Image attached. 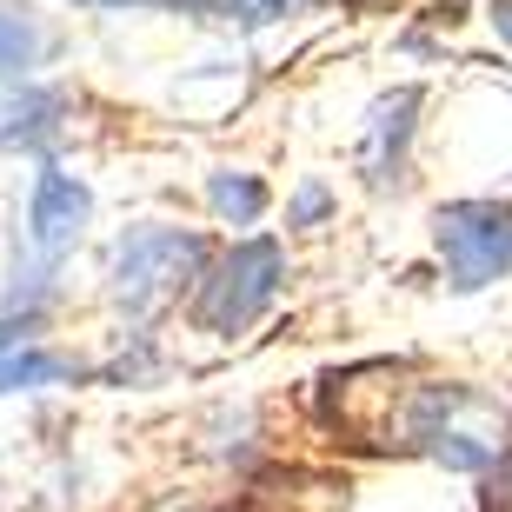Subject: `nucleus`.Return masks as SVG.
Listing matches in <instances>:
<instances>
[{
  "label": "nucleus",
  "instance_id": "obj_4",
  "mask_svg": "<svg viewBox=\"0 0 512 512\" xmlns=\"http://www.w3.org/2000/svg\"><path fill=\"white\" fill-rule=\"evenodd\" d=\"M433 247L453 293H479L512 273V200H446L433 213Z\"/></svg>",
  "mask_w": 512,
  "mask_h": 512
},
{
  "label": "nucleus",
  "instance_id": "obj_14",
  "mask_svg": "<svg viewBox=\"0 0 512 512\" xmlns=\"http://www.w3.org/2000/svg\"><path fill=\"white\" fill-rule=\"evenodd\" d=\"M486 512H512V453L486 473Z\"/></svg>",
  "mask_w": 512,
  "mask_h": 512
},
{
  "label": "nucleus",
  "instance_id": "obj_9",
  "mask_svg": "<svg viewBox=\"0 0 512 512\" xmlns=\"http://www.w3.org/2000/svg\"><path fill=\"white\" fill-rule=\"evenodd\" d=\"M253 512H346V486L333 479H266L260 493H253Z\"/></svg>",
  "mask_w": 512,
  "mask_h": 512
},
{
  "label": "nucleus",
  "instance_id": "obj_13",
  "mask_svg": "<svg viewBox=\"0 0 512 512\" xmlns=\"http://www.w3.org/2000/svg\"><path fill=\"white\" fill-rule=\"evenodd\" d=\"M326 213H333V187L326 180H300V193H293V207H286V227H320Z\"/></svg>",
  "mask_w": 512,
  "mask_h": 512
},
{
  "label": "nucleus",
  "instance_id": "obj_2",
  "mask_svg": "<svg viewBox=\"0 0 512 512\" xmlns=\"http://www.w3.org/2000/svg\"><path fill=\"white\" fill-rule=\"evenodd\" d=\"M207 273V240L187 227H133L120 233L114 266H107V293L114 306H127L133 320L140 313H160L167 300H180V286H200Z\"/></svg>",
  "mask_w": 512,
  "mask_h": 512
},
{
  "label": "nucleus",
  "instance_id": "obj_5",
  "mask_svg": "<svg viewBox=\"0 0 512 512\" xmlns=\"http://www.w3.org/2000/svg\"><path fill=\"white\" fill-rule=\"evenodd\" d=\"M419 133V87H393V94H380L373 107H366L360 120V173L366 187H399L406 180V147H413Z\"/></svg>",
  "mask_w": 512,
  "mask_h": 512
},
{
  "label": "nucleus",
  "instance_id": "obj_1",
  "mask_svg": "<svg viewBox=\"0 0 512 512\" xmlns=\"http://www.w3.org/2000/svg\"><path fill=\"white\" fill-rule=\"evenodd\" d=\"M320 413L353 446L426 453L439 466H459V473H493L512 453V406L499 393L459 380H413L393 360L333 373L320 393Z\"/></svg>",
  "mask_w": 512,
  "mask_h": 512
},
{
  "label": "nucleus",
  "instance_id": "obj_10",
  "mask_svg": "<svg viewBox=\"0 0 512 512\" xmlns=\"http://www.w3.org/2000/svg\"><path fill=\"white\" fill-rule=\"evenodd\" d=\"M207 200H213L220 220H233V227H253V220L266 213V187L253 180V173H233V167L207 173Z\"/></svg>",
  "mask_w": 512,
  "mask_h": 512
},
{
  "label": "nucleus",
  "instance_id": "obj_11",
  "mask_svg": "<svg viewBox=\"0 0 512 512\" xmlns=\"http://www.w3.org/2000/svg\"><path fill=\"white\" fill-rule=\"evenodd\" d=\"M40 47H47V40H40V27L20 14V7H7V0H0V80H14V74H27V67H40Z\"/></svg>",
  "mask_w": 512,
  "mask_h": 512
},
{
  "label": "nucleus",
  "instance_id": "obj_15",
  "mask_svg": "<svg viewBox=\"0 0 512 512\" xmlns=\"http://www.w3.org/2000/svg\"><path fill=\"white\" fill-rule=\"evenodd\" d=\"M493 27H499V40L512 47V0H493Z\"/></svg>",
  "mask_w": 512,
  "mask_h": 512
},
{
  "label": "nucleus",
  "instance_id": "obj_6",
  "mask_svg": "<svg viewBox=\"0 0 512 512\" xmlns=\"http://www.w3.org/2000/svg\"><path fill=\"white\" fill-rule=\"evenodd\" d=\"M87 220H94V193L80 187L74 173L40 167L34 200H27V247H34L40 260H60V253H74V240L87 233Z\"/></svg>",
  "mask_w": 512,
  "mask_h": 512
},
{
  "label": "nucleus",
  "instance_id": "obj_7",
  "mask_svg": "<svg viewBox=\"0 0 512 512\" xmlns=\"http://www.w3.org/2000/svg\"><path fill=\"white\" fill-rule=\"evenodd\" d=\"M67 94H54V87H27V94H14L7 107H0V153H40L54 147L60 133H67Z\"/></svg>",
  "mask_w": 512,
  "mask_h": 512
},
{
  "label": "nucleus",
  "instance_id": "obj_3",
  "mask_svg": "<svg viewBox=\"0 0 512 512\" xmlns=\"http://www.w3.org/2000/svg\"><path fill=\"white\" fill-rule=\"evenodd\" d=\"M280 286H286V247L273 233L233 240L200 273V286H193V320L207 333H247L253 320H266V306L280 300Z\"/></svg>",
  "mask_w": 512,
  "mask_h": 512
},
{
  "label": "nucleus",
  "instance_id": "obj_16",
  "mask_svg": "<svg viewBox=\"0 0 512 512\" xmlns=\"http://www.w3.org/2000/svg\"><path fill=\"white\" fill-rule=\"evenodd\" d=\"M7 346H14V326H0V353H7Z\"/></svg>",
  "mask_w": 512,
  "mask_h": 512
},
{
  "label": "nucleus",
  "instance_id": "obj_8",
  "mask_svg": "<svg viewBox=\"0 0 512 512\" xmlns=\"http://www.w3.org/2000/svg\"><path fill=\"white\" fill-rule=\"evenodd\" d=\"M80 7H173V14H207V20H233V27H273L306 0H80Z\"/></svg>",
  "mask_w": 512,
  "mask_h": 512
},
{
  "label": "nucleus",
  "instance_id": "obj_12",
  "mask_svg": "<svg viewBox=\"0 0 512 512\" xmlns=\"http://www.w3.org/2000/svg\"><path fill=\"white\" fill-rule=\"evenodd\" d=\"M54 380H74V360L40 353V346H20L14 360H0V393H34V386H54Z\"/></svg>",
  "mask_w": 512,
  "mask_h": 512
}]
</instances>
